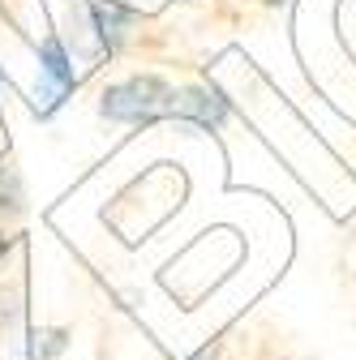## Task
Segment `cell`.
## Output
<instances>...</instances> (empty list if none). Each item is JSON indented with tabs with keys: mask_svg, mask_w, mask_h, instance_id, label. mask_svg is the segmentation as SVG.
Wrapping results in <instances>:
<instances>
[{
	"mask_svg": "<svg viewBox=\"0 0 356 360\" xmlns=\"http://www.w3.org/2000/svg\"><path fill=\"white\" fill-rule=\"evenodd\" d=\"M39 65H43V77L52 82V95H69V90L77 86V73H73V65H69V56H65V43H61L56 34L43 39Z\"/></svg>",
	"mask_w": 356,
	"mask_h": 360,
	"instance_id": "cell-3",
	"label": "cell"
},
{
	"mask_svg": "<svg viewBox=\"0 0 356 360\" xmlns=\"http://www.w3.org/2000/svg\"><path fill=\"white\" fill-rule=\"evenodd\" d=\"M86 18H91V30H95V39L103 43L108 52L116 48V43L129 34V26H133V13L120 5V0H86Z\"/></svg>",
	"mask_w": 356,
	"mask_h": 360,
	"instance_id": "cell-2",
	"label": "cell"
},
{
	"mask_svg": "<svg viewBox=\"0 0 356 360\" xmlns=\"http://www.w3.org/2000/svg\"><path fill=\"white\" fill-rule=\"evenodd\" d=\"M176 108H181V90L163 77H155V73L112 82L99 95V112L116 124H151V120L176 116Z\"/></svg>",
	"mask_w": 356,
	"mask_h": 360,
	"instance_id": "cell-1",
	"label": "cell"
}]
</instances>
